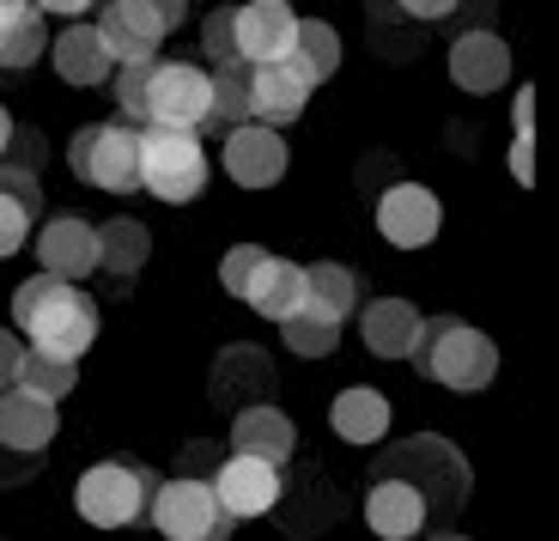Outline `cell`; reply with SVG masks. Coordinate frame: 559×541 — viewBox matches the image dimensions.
I'll return each instance as SVG.
<instances>
[{"instance_id": "1", "label": "cell", "mask_w": 559, "mask_h": 541, "mask_svg": "<svg viewBox=\"0 0 559 541\" xmlns=\"http://www.w3.org/2000/svg\"><path fill=\"white\" fill-rule=\"evenodd\" d=\"M13 329L25 334L31 353L80 365L85 353L98 348V305L61 274H31L13 292Z\"/></svg>"}, {"instance_id": "2", "label": "cell", "mask_w": 559, "mask_h": 541, "mask_svg": "<svg viewBox=\"0 0 559 541\" xmlns=\"http://www.w3.org/2000/svg\"><path fill=\"white\" fill-rule=\"evenodd\" d=\"M407 360L419 365V377H432L438 389L475 396V389H487L492 377H499V341L480 334L475 322H462V317H426Z\"/></svg>"}, {"instance_id": "3", "label": "cell", "mask_w": 559, "mask_h": 541, "mask_svg": "<svg viewBox=\"0 0 559 541\" xmlns=\"http://www.w3.org/2000/svg\"><path fill=\"white\" fill-rule=\"evenodd\" d=\"M140 189L165 208H189L207 189V146L195 128H140Z\"/></svg>"}, {"instance_id": "4", "label": "cell", "mask_w": 559, "mask_h": 541, "mask_svg": "<svg viewBox=\"0 0 559 541\" xmlns=\"http://www.w3.org/2000/svg\"><path fill=\"white\" fill-rule=\"evenodd\" d=\"M68 170L85 189L140 195V128L134 122H85L68 140Z\"/></svg>"}, {"instance_id": "5", "label": "cell", "mask_w": 559, "mask_h": 541, "mask_svg": "<svg viewBox=\"0 0 559 541\" xmlns=\"http://www.w3.org/2000/svg\"><path fill=\"white\" fill-rule=\"evenodd\" d=\"M153 486L158 481L140 469V462L104 457V462H92V469L80 474V486H73V511H80L92 529H128V524H140V517H146Z\"/></svg>"}, {"instance_id": "6", "label": "cell", "mask_w": 559, "mask_h": 541, "mask_svg": "<svg viewBox=\"0 0 559 541\" xmlns=\"http://www.w3.org/2000/svg\"><path fill=\"white\" fill-rule=\"evenodd\" d=\"M146 524L165 541H231L238 517H225V505L213 499V481L195 474H177V481H158L153 499H146Z\"/></svg>"}, {"instance_id": "7", "label": "cell", "mask_w": 559, "mask_h": 541, "mask_svg": "<svg viewBox=\"0 0 559 541\" xmlns=\"http://www.w3.org/2000/svg\"><path fill=\"white\" fill-rule=\"evenodd\" d=\"M383 469L414 481L426 493V505H432V517L462 511V499H468V457L456 445H444V438H407Z\"/></svg>"}, {"instance_id": "8", "label": "cell", "mask_w": 559, "mask_h": 541, "mask_svg": "<svg viewBox=\"0 0 559 541\" xmlns=\"http://www.w3.org/2000/svg\"><path fill=\"white\" fill-rule=\"evenodd\" d=\"M213 97V68L207 61H153V85H146V128H195L207 122Z\"/></svg>"}, {"instance_id": "9", "label": "cell", "mask_w": 559, "mask_h": 541, "mask_svg": "<svg viewBox=\"0 0 559 541\" xmlns=\"http://www.w3.org/2000/svg\"><path fill=\"white\" fill-rule=\"evenodd\" d=\"M444 232V201L426 183H390L378 195V237L390 250H426Z\"/></svg>"}, {"instance_id": "10", "label": "cell", "mask_w": 559, "mask_h": 541, "mask_svg": "<svg viewBox=\"0 0 559 541\" xmlns=\"http://www.w3.org/2000/svg\"><path fill=\"white\" fill-rule=\"evenodd\" d=\"M213 499L225 505V517H238V524H255V517H267L280 499H286V474L274 469V462L262 457H231L213 469Z\"/></svg>"}, {"instance_id": "11", "label": "cell", "mask_w": 559, "mask_h": 541, "mask_svg": "<svg viewBox=\"0 0 559 541\" xmlns=\"http://www.w3.org/2000/svg\"><path fill=\"white\" fill-rule=\"evenodd\" d=\"M225 177L238 183V189H274L280 177H286V165H293V146H286V134L267 122H243L225 134V153H219Z\"/></svg>"}, {"instance_id": "12", "label": "cell", "mask_w": 559, "mask_h": 541, "mask_svg": "<svg viewBox=\"0 0 559 541\" xmlns=\"http://www.w3.org/2000/svg\"><path fill=\"white\" fill-rule=\"evenodd\" d=\"M231 37H238V61L243 68H267V61H286L298 43V13L286 0H243L231 13Z\"/></svg>"}, {"instance_id": "13", "label": "cell", "mask_w": 559, "mask_h": 541, "mask_svg": "<svg viewBox=\"0 0 559 541\" xmlns=\"http://www.w3.org/2000/svg\"><path fill=\"white\" fill-rule=\"evenodd\" d=\"M365 529H371L378 541H419L426 529H432V505H426V493H419L414 481L378 474L371 493H365Z\"/></svg>"}, {"instance_id": "14", "label": "cell", "mask_w": 559, "mask_h": 541, "mask_svg": "<svg viewBox=\"0 0 559 541\" xmlns=\"http://www.w3.org/2000/svg\"><path fill=\"white\" fill-rule=\"evenodd\" d=\"M37 244V262L43 274H61L80 286L85 274H98V225L80 220V213H56V220H43V232L31 237Z\"/></svg>"}, {"instance_id": "15", "label": "cell", "mask_w": 559, "mask_h": 541, "mask_svg": "<svg viewBox=\"0 0 559 541\" xmlns=\"http://www.w3.org/2000/svg\"><path fill=\"white\" fill-rule=\"evenodd\" d=\"M310 92H317V80H310L293 56L267 61V68H250V122H267V128L298 122L305 104H310Z\"/></svg>"}, {"instance_id": "16", "label": "cell", "mask_w": 559, "mask_h": 541, "mask_svg": "<svg viewBox=\"0 0 559 541\" xmlns=\"http://www.w3.org/2000/svg\"><path fill=\"white\" fill-rule=\"evenodd\" d=\"M450 80L462 85L468 97H492L511 85V43L499 37V31H462L456 43H450Z\"/></svg>"}, {"instance_id": "17", "label": "cell", "mask_w": 559, "mask_h": 541, "mask_svg": "<svg viewBox=\"0 0 559 541\" xmlns=\"http://www.w3.org/2000/svg\"><path fill=\"white\" fill-rule=\"evenodd\" d=\"M98 37L104 49H110L116 68H128V61H158V43L170 37L165 25H158L153 7H140V0H98Z\"/></svg>"}, {"instance_id": "18", "label": "cell", "mask_w": 559, "mask_h": 541, "mask_svg": "<svg viewBox=\"0 0 559 541\" xmlns=\"http://www.w3.org/2000/svg\"><path fill=\"white\" fill-rule=\"evenodd\" d=\"M49 68H56V80L80 85V92H98V85L116 80V61H110V49H104L98 25H80V19L49 31Z\"/></svg>"}, {"instance_id": "19", "label": "cell", "mask_w": 559, "mask_h": 541, "mask_svg": "<svg viewBox=\"0 0 559 541\" xmlns=\"http://www.w3.org/2000/svg\"><path fill=\"white\" fill-rule=\"evenodd\" d=\"M231 450H238V457H262V462H274V469H286V462H293V450H298L293 414H286V408H274V402H243L238 420H231Z\"/></svg>"}, {"instance_id": "20", "label": "cell", "mask_w": 559, "mask_h": 541, "mask_svg": "<svg viewBox=\"0 0 559 541\" xmlns=\"http://www.w3.org/2000/svg\"><path fill=\"white\" fill-rule=\"evenodd\" d=\"M56 402H43V396H31L25 384L0 389V445L13 450V457H37V450L56 445Z\"/></svg>"}, {"instance_id": "21", "label": "cell", "mask_w": 559, "mask_h": 541, "mask_svg": "<svg viewBox=\"0 0 559 541\" xmlns=\"http://www.w3.org/2000/svg\"><path fill=\"white\" fill-rule=\"evenodd\" d=\"M390 426H395V408H390V396L371 389V384H353V389H341L335 402H329V432H335L341 445H353V450L383 445Z\"/></svg>"}, {"instance_id": "22", "label": "cell", "mask_w": 559, "mask_h": 541, "mask_svg": "<svg viewBox=\"0 0 559 541\" xmlns=\"http://www.w3.org/2000/svg\"><path fill=\"white\" fill-rule=\"evenodd\" d=\"M419 305H407V298H371V305H359V341L365 353H378V360H407L419 341Z\"/></svg>"}, {"instance_id": "23", "label": "cell", "mask_w": 559, "mask_h": 541, "mask_svg": "<svg viewBox=\"0 0 559 541\" xmlns=\"http://www.w3.org/2000/svg\"><path fill=\"white\" fill-rule=\"evenodd\" d=\"M243 305L267 322H286L293 310H305V262H286V256L267 250V262L255 268L250 292H243Z\"/></svg>"}, {"instance_id": "24", "label": "cell", "mask_w": 559, "mask_h": 541, "mask_svg": "<svg viewBox=\"0 0 559 541\" xmlns=\"http://www.w3.org/2000/svg\"><path fill=\"white\" fill-rule=\"evenodd\" d=\"M305 305H317L335 322H347L353 310L365 305V280L353 274L347 262H310L305 268Z\"/></svg>"}, {"instance_id": "25", "label": "cell", "mask_w": 559, "mask_h": 541, "mask_svg": "<svg viewBox=\"0 0 559 541\" xmlns=\"http://www.w3.org/2000/svg\"><path fill=\"white\" fill-rule=\"evenodd\" d=\"M146 256H153V232L140 220H110V225H98V268L104 274H116V280H134L140 268H146Z\"/></svg>"}, {"instance_id": "26", "label": "cell", "mask_w": 559, "mask_h": 541, "mask_svg": "<svg viewBox=\"0 0 559 541\" xmlns=\"http://www.w3.org/2000/svg\"><path fill=\"white\" fill-rule=\"evenodd\" d=\"M250 122V68L243 61H225L213 68V97H207V134H231V128Z\"/></svg>"}, {"instance_id": "27", "label": "cell", "mask_w": 559, "mask_h": 541, "mask_svg": "<svg viewBox=\"0 0 559 541\" xmlns=\"http://www.w3.org/2000/svg\"><path fill=\"white\" fill-rule=\"evenodd\" d=\"M341 56H347V49H341V31L329 25V19H298V43H293V61L298 68L310 73V80H335L341 73Z\"/></svg>"}, {"instance_id": "28", "label": "cell", "mask_w": 559, "mask_h": 541, "mask_svg": "<svg viewBox=\"0 0 559 541\" xmlns=\"http://www.w3.org/2000/svg\"><path fill=\"white\" fill-rule=\"evenodd\" d=\"M280 341H286L298 360H329V353L341 348V322L329 317V310L305 305V310H293V317L280 322Z\"/></svg>"}, {"instance_id": "29", "label": "cell", "mask_w": 559, "mask_h": 541, "mask_svg": "<svg viewBox=\"0 0 559 541\" xmlns=\"http://www.w3.org/2000/svg\"><path fill=\"white\" fill-rule=\"evenodd\" d=\"M43 56H49V19L43 13H25V19H7V25H0V68L25 73V68H37Z\"/></svg>"}, {"instance_id": "30", "label": "cell", "mask_w": 559, "mask_h": 541, "mask_svg": "<svg viewBox=\"0 0 559 541\" xmlns=\"http://www.w3.org/2000/svg\"><path fill=\"white\" fill-rule=\"evenodd\" d=\"M19 384L31 389V396H43V402H68L73 389H80V365L73 360H49V353H31L25 348V360H19Z\"/></svg>"}, {"instance_id": "31", "label": "cell", "mask_w": 559, "mask_h": 541, "mask_svg": "<svg viewBox=\"0 0 559 541\" xmlns=\"http://www.w3.org/2000/svg\"><path fill=\"white\" fill-rule=\"evenodd\" d=\"M116 104H122V122L146 128V85H153V61H128V68H116Z\"/></svg>"}, {"instance_id": "32", "label": "cell", "mask_w": 559, "mask_h": 541, "mask_svg": "<svg viewBox=\"0 0 559 541\" xmlns=\"http://www.w3.org/2000/svg\"><path fill=\"white\" fill-rule=\"evenodd\" d=\"M267 262V250L262 244H231V250L219 256V286L231 292V298H243L250 292V280H255V268Z\"/></svg>"}, {"instance_id": "33", "label": "cell", "mask_w": 559, "mask_h": 541, "mask_svg": "<svg viewBox=\"0 0 559 541\" xmlns=\"http://www.w3.org/2000/svg\"><path fill=\"white\" fill-rule=\"evenodd\" d=\"M231 13L238 7H213L201 19V49H207V68H225V61H238V37H231Z\"/></svg>"}, {"instance_id": "34", "label": "cell", "mask_w": 559, "mask_h": 541, "mask_svg": "<svg viewBox=\"0 0 559 541\" xmlns=\"http://www.w3.org/2000/svg\"><path fill=\"white\" fill-rule=\"evenodd\" d=\"M0 195H7V201H19L31 220L43 213V183H37V170L13 165V158H0Z\"/></svg>"}, {"instance_id": "35", "label": "cell", "mask_w": 559, "mask_h": 541, "mask_svg": "<svg viewBox=\"0 0 559 541\" xmlns=\"http://www.w3.org/2000/svg\"><path fill=\"white\" fill-rule=\"evenodd\" d=\"M31 225H37V220H31L19 201H7V195H0V262H13V256L31 244Z\"/></svg>"}, {"instance_id": "36", "label": "cell", "mask_w": 559, "mask_h": 541, "mask_svg": "<svg viewBox=\"0 0 559 541\" xmlns=\"http://www.w3.org/2000/svg\"><path fill=\"white\" fill-rule=\"evenodd\" d=\"M19 360H25V334H19V329H0V389L19 384Z\"/></svg>"}, {"instance_id": "37", "label": "cell", "mask_w": 559, "mask_h": 541, "mask_svg": "<svg viewBox=\"0 0 559 541\" xmlns=\"http://www.w3.org/2000/svg\"><path fill=\"white\" fill-rule=\"evenodd\" d=\"M511 134L535 140V92L530 85H518V97H511Z\"/></svg>"}, {"instance_id": "38", "label": "cell", "mask_w": 559, "mask_h": 541, "mask_svg": "<svg viewBox=\"0 0 559 541\" xmlns=\"http://www.w3.org/2000/svg\"><path fill=\"white\" fill-rule=\"evenodd\" d=\"M395 7H402L407 19H426V25H432V19H450L462 7V0H395Z\"/></svg>"}, {"instance_id": "39", "label": "cell", "mask_w": 559, "mask_h": 541, "mask_svg": "<svg viewBox=\"0 0 559 541\" xmlns=\"http://www.w3.org/2000/svg\"><path fill=\"white\" fill-rule=\"evenodd\" d=\"M511 177H518L523 189L535 183V140H518V134H511Z\"/></svg>"}, {"instance_id": "40", "label": "cell", "mask_w": 559, "mask_h": 541, "mask_svg": "<svg viewBox=\"0 0 559 541\" xmlns=\"http://www.w3.org/2000/svg\"><path fill=\"white\" fill-rule=\"evenodd\" d=\"M92 7H98V0H37L43 19H68V25H73L80 13H92Z\"/></svg>"}, {"instance_id": "41", "label": "cell", "mask_w": 559, "mask_h": 541, "mask_svg": "<svg viewBox=\"0 0 559 541\" xmlns=\"http://www.w3.org/2000/svg\"><path fill=\"white\" fill-rule=\"evenodd\" d=\"M140 7H153V13H158V25H165V31L189 25V0H140Z\"/></svg>"}, {"instance_id": "42", "label": "cell", "mask_w": 559, "mask_h": 541, "mask_svg": "<svg viewBox=\"0 0 559 541\" xmlns=\"http://www.w3.org/2000/svg\"><path fill=\"white\" fill-rule=\"evenodd\" d=\"M25 13H37V0H0V25L7 19H25Z\"/></svg>"}, {"instance_id": "43", "label": "cell", "mask_w": 559, "mask_h": 541, "mask_svg": "<svg viewBox=\"0 0 559 541\" xmlns=\"http://www.w3.org/2000/svg\"><path fill=\"white\" fill-rule=\"evenodd\" d=\"M7 140H13V116H7V104H0V158H7Z\"/></svg>"}, {"instance_id": "44", "label": "cell", "mask_w": 559, "mask_h": 541, "mask_svg": "<svg viewBox=\"0 0 559 541\" xmlns=\"http://www.w3.org/2000/svg\"><path fill=\"white\" fill-rule=\"evenodd\" d=\"M432 541H475V536H456V529H444V536H432Z\"/></svg>"}, {"instance_id": "45", "label": "cell", "mask_w": 559, "mask_h": 541, "mask_svg": "<svg viewBox=\"0 0 559 541\" xmlns=\"http://www.w3.org/2000/svg\"><path fill=\"white\" fill-rule=\"evenodd\" d=\"M286 7H293V0H286Z\"/></svg>"}]
</instances>
